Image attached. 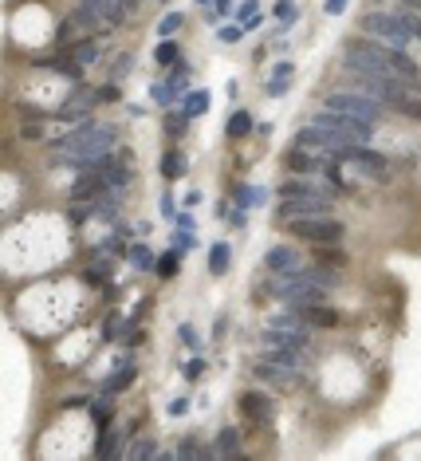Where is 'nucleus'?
I'll use <instances>...</instances> for the list:
<instances>
[{"instance_id":"nucleus-13","label":"nucleus","mask_w":421,"mask_h":461,"mask_svg":"<svg viewBox=\"0 0 421 461\" xmlns=\"http://www.w3.org/2000/svg\"><path fill=\"white\" fill-rule=\"evenodd\" d=\"M264 264H268V272H291V268H300V252L291 249V245H276L264 257Z\"/></svg>"},{"instance_id":"nucleus-22","label":"nucleus","mask_w":421,"mask_h":461,"mask_svg":"<svg viewBox=\"0 0 421 461\" xmlns=\"http://www.w3.org/2000/svg\"><path fill=\"white\" fill-rule=\"evenodd\" d=\"M394 110H398V115H406V119H413V122H421V95H401L398 103H394Z\"/></svg>"},{"instance_id":"nucleus-41","label":"nucleus","mask_w":421,"mask_h":461,"mask_svg":"<svg viewBox=\"0 0 421 461\" xmlns=\"http://www.w3.org/2000/svg\"><path fill=\"white\" fill-rule=\"evenodd\" d=\"M181 375H185V379H189V382H197L201 375H205V359H189V363H185V371H181Z\"/></svg>"},{"instance_id":"nucleus-21","label":"nucleus","mask_w":421,"mask_h":461,"mask_svg":"<svg viewBox=\"0 0 421 461\" xmlns=\"http://www.w3.org/2000/svg\"><path fill=\"white\" fill-rule=\"evenodd\" d=\"M229 261H232V249L225 241H217L209 249V272H213V276H221V272L229 268Z\"/></svg>"},{"instance_id":"nucleus-44","label":"nucleus","mask_w":421,"mask_h":461,"mask_svg":"<svg viewBox=\"0 0 421 461\" xmlns=\"http://www.w3.org/2000/svg\"><path fill=\"white\" fill-rule=\"evenodd\" d=\"M16 115H24V119H48V110L28 107V103H16Z\"/></svg>"},{"instance_id":"nucleus-45","label":"nucleus","mask_w":421,"mask_h":461,"mask_svg":"<svg viewBox=\"0 0 421 461\" xmlns=\"http://www.w3.org/2000/svg\"><path fill=\"white\" fill-rule=\"evenodd\" d=\"M217 36H221L225 44H236V40H241V36H244V28H241V24H232V28H221V32H217Z\"/></svg>"},{"instance_id":"nucleus-32","label":"nucleus","mask_w":421,"mask_h":461,"mask_svg":"<svg viewBox=\"0 0 421 461\" xmlns=\"http://www.w3.org/2000/svg\"><path fill=\"white\" fill-rule=\"evenodd\" d=\"M178 335H181V343H185V347H189L193 355H197V351H201V343H205V339L197 335V327H193V323H181Z\"/></svg>"},{"instance_id":"nucleus-7","label":"nucleus","mask_w":421,"mask_h":461,"mask_svg":"<svg viewBox=\"0 0 421 461\" xmlns=\"http://www.w3.org/2000/svg\"><path fill=\"white\" fill-rule=\"evenodd\" d=\"M335 201L327 197H280V221L291 217H331Z\"/></svg>"},{"instance_id":"nucleus-35","label":"nucleus","mask_w":421,"mask_h":461,"mask_svg":"<svg viewBox=\"0 0 421 461\" xmlns=\"http://www.w3.org/2000/svg\"><path fill=\"white\" fill-rule=\"evenodd\" d=\"M158 272H161V280H173V272H178V249L161 257V261H158Z\"/></svg>"},{"instance_id":"nucleus-27","label":"nucleus","mask_w":421,"mask_h":461,"mask_svg":"<svg viewBox=\"0 0 421 461\" xmlns=\"http://www.w3.org/2000/svg\"><path fill=\"white\" fill-rule=\"evenodd\" d=\"M315 261L327 264V268H342V264H347V257H342V252H335L331 245H315Z\"/></svg>"},{"instance_id":"nucleus-8","label":"nucleus","mask_w":421,"mask_h":461,"mask_svg":"<svg viewBox=\"0 0 421 461\" xmlns=\"http://www.w3.org/2000/svg\"><path fill=\"white\" fill-rule=\"evenodd\" d=\"M252 375H256V379H264V382H272V387H280V391H288V387H300V371H295V367H283V363H272V359H256Z\"/></svg>"},{"instance_id":"nucleus-51","label":"nucleus","mask_w":421,"mask_h":461,"mask_svg":"<svg viewBox=\"0 0 421 461\" xmlns=\"http://www.w3.org/2000/svg\"><path fill=\"white\" fill-rule=\"evenodd\" d=\"M342 8H347V0H327V12H331V16H339Z\"/></svg>"},{"instance_id":"nucleus-24","label":"nucleus","mask_w":421,"mask_h":461,"mask_svg":"<svg viewBox=\"0 0 421 461\" xmlns=\"http://www.w3.org/2000/svg\"><path fill=\"white\" fill-rule=\"evenodd\" d=\"M303 272H307V276H311L315 284H319V288H335V284H339V276H335V272L327 268V264H319V261L311 264V268H303Z\"/></svg>"},{"instance_id":"nucleus-9","label":"nucleus","mask_w":421,"mask_h":461,"mask_svg":"<svg viewBox=\"0 0 421 461\" xmlns=\"http://www.w3.org/2000/svg\"><path fill=\"white\" fill-rule=\"evenodd\" d=\"M351 166H359L362 174H366V178H374V181H386L390 178V166H386V158H382L378 150H366V146H354L351 150Z\"/></svg>"},{"instance_id":"nucleus-33","label":"nucleus","mask_w":421,"mask_h":461,"mask_svg":"<svg viewBox=\"0 0 421 461\" xmlns=\"http://www.w3.org/2000/svg\"><path fill=\"white\" fill-rule=\"evenodd\" d=\"M201 453H205V450H201V441H197V438H181V446L173 450V457L189 461V457H201Z\"/></svg>"},{"instance_id":"nucleus-29","label":"nucleus","mask_w":421,"mask_h":461,"mask_svg":"<svg viewBox=\"0 0 421 461\" xmlns=\"http://www.w3.org/2000/svg\"><path fill=\"white\" fill-rule=\"evenodd\" d=\"M119 438H122L119 430H107L99 438V446H95V453H99V457H114V453H119Z\"/></svg>"},{"instance_id":"nucleus-3","label":"nucleus","mask_w":421,"mask_h":461,"mask_svg":"<svg viewBox=\"0 0 421 461\" xmlns=\"http://www.w3.org/2000/svg\"><path fill=\"white\" fill-rule=\"evenodd\" d=\"M315 126H327V131H335L342 142H359V146H366L370 134H374V122L354 119V115H342V110H327V107L315 115Z\"/></svg>"},{"instance_id":"nucleus-43","label":"nucleus","mask_w":421,"mask_h":461,"mask_svg":"<svg viewBox=\"0 0 421 461\" xmlns=\"http://www.w3.org/2000/svg\"><path fill=\"white\" fill-rule=\"evenodd\" d=\"M193 245H197V237H189V229H181L178 237H173V249L178 252H185V249H193Z\"/></svg>"},{"instance_id":"nucleus-20","label":"nucleus","mask_w":421,"mask_h":461,"mask_svg":"<svg viewBox=\"0 0 421 461\" xmlns=\"http://www.w3.org/2000/svg\"><path fill=\"white\" fill-rule=\"evenodd\" d=\"M134 379H138V371H134V363H131V367H119V371H114L111 379L102 382V391H107V394H119V391H126V387H131Z\"/></svg>"},{"instance_id":"nucleus-34","label":"nucleus","mask_w":421,"mask_h":461,"mask_svg":"<svg viewBox=\"0 0 421 461\" xmlns=\"http://www.w3.org/2000/svg\"><path fill=\"white\" fill-rule=\"evenodd\" d=\"M189 115H178V110H173V115H166V131L173 134V138H181V134H185V126H189Z\"/></svg>"},{"instance_id":"nucleus-4","label":"nucleus","mask_w":421,"mask_h":461,"mask_svg":"<svg viewBox=\"0 0 421 461\" xmlns=\"http://www.w3.org/2000/svg\"><path fill=\"white\" fill-rule=\"evenodd\" d=\"M327 110H342V115H354V119H366V122H378L382 119V103L370 99V95H362V91H331L327 99H323Z\"/></svg>"},{"instance_id":"nucleus-30","label":"nucleus","mask_w":421,"mask_h":461,"mask_svg":"<svg viewBox=\"0 0 421 461\" xmlns=\"http://www.w3.org/2000/svg\"><path fill=\"white\" fill-rule=\"evenodd\" d=\"M91 418L99 422V426H107V422H111V394H107V391H102V398L91 402Z\"/></svg>"},{"instance_id":"nucleus-36","label":"nucleus","mask_w":421,"mask_h":461,"mask_svg":"<svg viewBox=\"0 0 421 461\" xmlns=\"http://www.w3.org/2000/svg\"><path fill=\"white\" fill-rule=\"evenodd\" d=\"M295 16H300V8H295V0H280V4H276V20H280V24H291Z\"/></svg>"},{"instance_id":"nucleus-42","label":"nucleus","mask_w":421,"mask_h":461,"mask_svg":"<svg viewBox=\"0 0 421 461\" xmlns=\"http://www.w3.org/2000/svg\"><path fill=\"white\" fill-rule=\"evenodd\" d=\"M107 272H111L107 264H102V268H87V272H83V280H87L91 288H95V284H102V280H107Z\"/></svg>"},{"instance_id":"nucleus-2","label":"nucleus","mask_w":421,"mask_h":461,"mask_svg":"<svg viewBox=\"0 0 421 461\" xmlns=\"http://www.w3.org/2000/svg\"><path fill=\"white\" fill-rule=\"evenodd\" d=\"M283 225H288V233L295 241H307V245H339L347 237V229L335 217H291Z\"/></svg>"},{"instance_id":"nucleus-14","label":"nucleus","mask_w":421,"mask_h":461,"mask_svg":"<svg viewBox=\"0 0 421 461\" xmlns=\"http://www.w3.org/2000/svg\"><path fill=\"white\" fill-rule=\"evenodd\" d=\"M280 197H327V201H335V193L323 190V186H315V181H283Z\"/></svg>"},{"instance_id":"nucleus-47","label":"nucleus","mask_w":421,"mask_h":461,"mask_svg":"<svg viewBox=\"0 0 421 461\" xmlns=\"http://www.w3.org/2000/svg\"><path fill=\"white\" fill-rule=\"evenodd\" d=\"M288 83H291V79H272V83H268V95H272V99H280L283 91H288Z\"/></svg>"},{"instance_id":"nucleus-52","label":"nucleus","mask_w":421,"mask_h":461,"mask_svg":"<svg viewBox=\"0 0 421 461\" xmlns=\"http://www.w3.org/2000/svg\"><path fill=\"white\" fill-rule=\"evenodd\" d=\"M401 8H410V12H421V0H401Z\"/></svg>"},{"instance_id":"nucleus-38","label":"nucleus","mask_w":421,"mask_h":461,"mask_svg":"<svg viewBox=\"0 0 421 461\" xmlns=\"http://www.w3.org/2000/svg\"><path fill=\"white\" fill-rule=\"evenodd\" d=\"M161 174H166V178H178L181 174V154H166V158H161Z\"/></svg>"},{"instance_id":"nucleus-17","label":"nucleus","mask_w":421,"mask_h":461,"mask_svg":"<svg viewBox=\"0 0 421 461\" xmlns=\"http://www.w3.org/2000/svg\"><path fill=\"white\" fill-rule=\"evenodd\" d=\"M300 311L311 320V327H335V323H339V316H335L323 300L319 304H300Z\"/></svg>"},{"instance_id":"nucleus-49","label":"nucleus","mask_w":421,"mask_h":461,"mask_svg":"<svg viewBox=\"0 0 421 461\" xmlns=\"http://www.w3.org/2000/svg\"><path fill=\"white\" fill-rule=\"evenodd\" d=\"M185 410H189V402H185V398H173V402H170V414H173V418H181Z\"/></svg>"},{"instance_id":"nucleus-46","label":"nucleus","mask_w":421,"mask_h":461,"mask_svg":"<svg viewBox=\"0 0 421 461\" xmlns=\"http://www.w3.org/2000/svg\"><path fill=\"white\" fill-rule=\"evenodd\" d=\"M291 75H295V67H291L288 60H283V63H276V71H272V79H291Z\"/></svg>"},{"instance_id":"nucleus-6","label":"nucleus","mask_w":421,"mask_h":461,"mask_svg":"<svg viewBox=\"0 0 421 461\" xmlns=\"http://www.w3.org/2000/svg\"><path fill=\"white\" fill-rule=\"evenodd\" d=\"M95 103H102L99 91H91V87H83V83H79V87L71 91L67 99H63V107L55 110V119H60V122H83V119L91 115V107H95Z\"/></svg>"},{"instance_id":"nucleus-31","label":"nucleus","mask_w":421,"mask_h":461,"mask_svg":"<svg viewBox=\"0 0 421 461\" xmlns=\"http://www.w3.org/2000/svg\"><path fill=\"white\" fill-rule=\"evenodd\" d=\"M205 110H209V95H205V91H193L189 99H185V115H205Z\"/></svg>"},{"instance_id":"nucleus-23","label":"nucleus","mask_w":421,"mask_h":461,"mask_svg":"<svg viewBox=\"0 0 421 461\" xmlns=\"http://www.w3.org/2000/svg\"><path fill=\"white\" fill-rule=\"evenodd\" d=\"M248 131H252V115H248V110H236V115L229 119V126H225L229 138H244Z\"/></svg>"},{"instance_id":"nucleus-48","label":"nucleus","mask_w":421,"mask_h":461,"mask_svg":"<svg viewBox=\"0 0 421 461\" xmlns=\"http://www.w3.org/2000/svg\"><path fill=\"white\" fill-rule=\"evenodd\" d=\"M131 67H134V56H122V60L114 63V79H119V75H126Z\"/></svg>"},{"instance_id":"nucleus-53","label":"nucleus","mask_w":421,"mask_h":461,"mask_svg":"<svg viewBox=\"0 0 421 461\" xmlns=\"http://www.w3.org/2000/svg\"><path fill=\"white\" fill-rule=\"evenodd\" d=\"M232 4H236V0H217V12H232Z\"/></svg>"},{"instance_id":"nucleus-40","label":"nucleus","mask_w":421,"mask_h":461,"mask_svg":"<svg viewBox=\"0 0 421 461\" xmlns=\"http://www.w3.org/2000/svg\"><path fill=\"white\" fill-rule=\"evenodd\" d=\"M20 134H24V138H28V142H40L44 138V126H40V119H36V122H24V126H20Z\"/></svg>"},{"instance_id":"nucleus-50","label":"nucleus","mask_w":421,"mask_h":461,"mask_svg":"<svg viewBox=\"0 0 421 461\" xmlns=\"http://www.w3.org/2000/svg\"><path fill=\"white\" fill-rule=\"evenodd\" d=\"M99 99H102V103H111V99H119V87H114V83H111V87H102V91H99Z\"/></svg>"},{"instance_id":"nucleus-16","label":"nucleus","mask_w":421,"mask_h":461,"mask_svg":"<svg viewBox=\"0 0 421 461\" xmlns=\"http://www.w3.org/2000/svg\"><path fill=\"white\" fill-rule=\"evenodd\" d=\"M390 67L398 71L406 83H417L421 79V67L413 63V56H406V48H390Z\"/></svg>"},{"instance_id":"nucleus-25","label":"nucleus","mask_w":421,"mask_h":461,"mask_svg":"<svg viewBox=\"0 0 421 461\" xmlns=\"http://www.w3.org/2000/svg\"><path fill=\"white\" fill-rule=\"evenodd\" d=\"M71 56H75L83 67H91V63H99V44H95V40H83V44H75V48H71Z\"/></svg>"},{"instance_id":"nucleus-28","label":"nucleus","mask_w":421,"mask_h":461,"mask_svg":"<svg viewBox=\"0 0 421 461\" xmlns=\"http://www.w3.org/2000/svg\"><path fill=\"white\" fill-rule=\"evenodd\" d=\"M181 24H185V16H181V12H166V16L158 20V40H170Z\"/></svg>"},{"instance_id":"nucleus-10","label":"nucleus","mask_w":421,"mask_h":461,"mask_svg":"<svg viewBox=\"0 0 421 461\" xmlns=\"http://www.w3.org/2000/svg\"><path fill=\"white\" fill-rule=\"evenodd\" d=\"M241 414L252 426H272V398L260 391H244L241 394Z\"/></svg>"},{"instance_id":"nucleus-54","label":"nucleus","mask_w":421,"mask_h":461,"mask_svg":"<svg viewBox=\"0 0 421 461\" xmlns=\"http://www.w3.org/2000/svg\"><path fill=\"white\" fill-rule=\"evenodd\" d=\"M197 4H217V0H197Z\"/></svg>"},{"instance_id":"nucleus-19","label":"nucleus","mask_w":421,"mask_h":461,"mask_svg":"<svg viewBox=\"0 0 421 461\" xmlns=\"http://www.w3.org/2000/svg\"><path fill=\"white\" fill-rule=\"evenodd\" d=\"M217 453H221V457H241V430L225 426V430L217 434Z\"/></svg>"},{"instance_id":"nucleus-37","label":"nucleus","mask_w":421,"mask_h":461,"mask_svg":"<svg viewBox=\"0 0 421 461\" xmlns=\"http://www.w3.org/2000/svg\"><path fill=\"white\" fill-rule=\"evenodd\" d=\"M131 457H146V461H154V457H161V450L154 446V441H138V446H131Z\"/></svg>"},{"instance_id":"nucleus-26","label":"nucleus","mask_w":421,"mask_h":461,"mask_svg":"<svg viewBox=\"0 0 421 461\" xmlns=\"http://www.w3.org/2000/svg\"><path fill=\"white\" fill-rule=\"evenodd\" d=\"M178 44L173 40H158V51H154V60H158V67H173V63H178Z\"/></svg>"},{"instance_id":"nucleus-1","label":"nucleus","mask_w":421,"mask_h":461,"mask_svg":"<svg viewBox=\"0 0 421 461\" xmlns=\"http://www.w3.org/2000/svg\"><path fill=\"white\" fill-rule=\"evenodd\" d=\"M114 142H119V131L107 126V122H95L87 115L83 122H75V131H67L55 142V150L67 154V158H99V154L114 150Z\"/></svg>"},{"instance_id":"nucleus-11","label":"nucleus","mask_w":421,"mask_h":461,"mask_svg":"<svg viewBox=\"0 0 421 461\" xmlns=\"http://www.w3.org/2000/svg\"><path fill=\"white\" fill-rule=\"evenodd\" d=\"M87 4L102 16V24H107V28H122V20L131 16L126 0H87Z\"/></svg>"},{"instance_id":"nucleus-18","label":"nucleus","mask_w":421,"mask_h":461,"mask_svg":"<svg viewBox=\"0 0 421 461\" xmlns=\"http://www.w3.org/2000/svg\"><path fill=\"white\" fill-rule=\"evenodd\" d=\"M71 20L79 24V28H87V32H99V24H102V16L95 8H91L87 0H79V4H75V12H71ZM102 28H107V24H102Z\"/></svg>"},{"instance_id":"nucleus-15","label":"nucleus","mask_w":421,"mask_h":461,"mask_svg":"<svg viewBox=\"0 0 421 461\" xmlns=\"http://www.w3.org/2000/svg\"><path fill=\"white\" fill-rule=\"evenodd\" d=\"M91 205H95V217L114 221V217H119V209H122V190H102Z\"/></svg>"},{"instance_id":"nucleus-5","label":"nucleus","mask_w":421,"mask_h":461,"mask_svg":"<svg viewBox=\"0 0 421 461\" xmlns=\"http://www.w3.org/2000/svg\"><path fill=\"white\" fill-rule=\"evenodd\" d=\"M359 28H362V36H374V40H382V44H390V48H406V44L413 40L410 32L401 28V20L398 16H390V12H366L359 20Z\"/></svg>"},{"instance_id":"nucleus-12","label":"nucleus","mask_w":421,"mask_h":461,"mask_svg":"<svg viewBox=\"0 0 421 461\" xmlns=\"http://www.w3.org/2000/svg\"><path fill=\"white\" fill-rule=\"evenodd\" d=\"M107 190V181L99 178V170H83V178L71 186V201H95Z\"/></svg>"},{"instance_id":"nucleus-39","label":"nucleus","mask_w":421,"mask_h":461,"mask_svg":"<svg viewBox=\"0 0 421 461\" xmlns=\"http://www.w3.org/2000/svg\"><path fill=\"white\" fill-rule=\"evenodd\" d=\"M131 261L134 264H138V268H150V249H146V245H134V249H131Z\"/></svg>"}]
</instances>
